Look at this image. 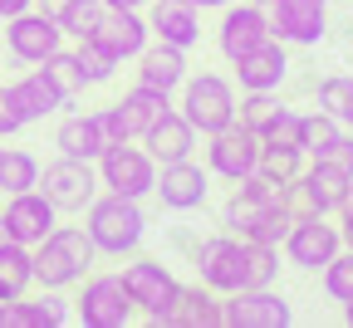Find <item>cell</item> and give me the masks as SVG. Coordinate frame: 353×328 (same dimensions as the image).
<instances>
[{"label":"cell","mask_w":353,"mask_h":328,"mask_svg":"<svg viewBox=\"0 0 353 328\" xmlns=\"http://www.w3.org/2000/svg\"><path fill=\"white\" fill-rule=\"evenodd\" d=\"M83 230H88V240H94V250L108 255V260L138 255V245H143V236H148L143 201L99 192L94 201H88V211H83Z\"/></svg>","instance_id":"1"},{"label":"cell","mask_w":353,"mask_h":328,"mask_svg":"<svg viewBox=\"0 0 353 328\" xmlns=\"http://www.w3.org/2000/svg\"><path fill=\"white\" fill-rule=\"evenodd\" d=\"M99 265V250L83 225H54L34 245V285L39 289H74L79 279Z\"/></svg>","instance_id":"2"},{"label":"cell","mask_w":353,"mask_h":328,"mask_svg":"<svg viewBox=\"0 0 353 328\" xmlns=\"http://www.w3.org/2000/svg\"><path fill=\"white\" fill-rule=\"evenodd\" d=\"M236 103L241 99H236V83L231 79H221V74H187L176 113H182L201 137H211V132L236 123Z\"/></svg>","instance_id":"3"},{"label":"cell","mask_w":353,"mask_h":328,"mask_svg":"<svg viewBox=\"0 0 353 328\" xmlns=\"http://www.w3.org/2000/svg\"><path fill=\"white\" fill-rule=\"evenodd\" d=\"M74 318L83 328H128L138 318V304L123 289V274H99L88 269L79 279V299H74Z\"/></svg>","instance_id":"4"},{"label":"cell","mask_w":353,"mask_h":328,"mask_svg":"<svg viewBox=\"0 0 353 328\" xmlns=\"http://www.w3.org/2000/svg\"><path fill=\"white\" fill-rule=\"evenodd\" d=\"M99 167V186L113 196H132V201H143L152 196V186H157V162L148 147H132V137L128 143H113L103 147V157L94 162Z\"/></svg>","instance_id":"5"},{"label":"cell","mask_w":353,"mask_h":328,"mask_svg":"<svg viewBox=\"0 0 353 328\" xmlns=\"http://www.w3.org/2000/svg\"><path fill=\"white\" fill-rule=\"evenodd\" d=\"M348 181H353V172H343L339 162H329V157H309L304 172H299L294 186H290V206H294V216H334V211L343 206Z\"/></svg>","instance_id":"6"},{"label":"cell","mask_w":353,"mask_h":328,"mask_svg":"<svg viewBox=\"0 0 353 328\" xmlns=\"http://www.w3.org/2000/svg\"><path fill=\"white\" fill-rule=\"evenodd\" d=\"M192 265H196V279L216 294H236L245 289V240L221 230V236H201L196 250H192Z\"/></svg>","instance_id":"7"},{"label":"cell","mask_w":353,"mask_h":328,"mask_svg":"<svg viewBox=\"0 0 353 328\" xmlns=\"http://www.w3.org/2000/svg\"><path fill=\"white\" fill-rule=\"evenodd\" d=\"M39 192L54 201L59 216H83L99 186V167L94 162H74V157H54L50 167H39Z\"/></svg>","instance_id":"8"},{"label":"cell","mask_w":353,"mask_h":328,"mask_svg":"<svg viewBox=\"0 0 353 328\" xmlns=\"http://www.w3.org/2000/svg\"><path fill=\"white\" fill-rule=\"evenodd\" d=\"M270 15V34L290 50H314L329 34V0H260Z\"/></svg>","instance_id":"9"},{"label":"cell","mask_w":353,"mask_h":328,"mask_svg":"<svg viewBox=\"0 0 353 328\" xmlns=\"http://www.w3.org/2000/svg\"><path fill=\"white\" fill-rule=\"evenodd\" d=\"M118 274H123V289L132 294V304H138V314L148 323H162L172 309V294H176V274L152 255H128V265Z\"/></svg>","instance_id":"10"},{"label":"cell","mask_w":353,"mask_h":328,"mask_svg":"<svg viewBox=\"0 0 353 328\" xmlns=\"http://www.w3.org/2000/svg\"><path fill=\"white\" fill-rule=\"evenodd\" d=\"M6 50L15 64H44L54 50H64V30L54 20V10H20L6 20Z\"/></svg>","instance_id":"11"},{"label":"cell","mask_w":353,"mask_h":328,"mask_svg":"<svg viewBox=\"0 0 353 328\" xmlns=\"http://www.w3.org/2000/svg\"><path fill=\"white\" fill-rule=\"evenodd\" d=\"M280 250H285V260L294 269L319 274L343 250V236H339V225L329 216H294V225H290V236L280 240Z\"/></svg>","instance_id":"12"},{"label":"cell","mask_w":353,"mask_h":328,"mask_svg":"<svg viewBox=\"0 0 353 328\" xmlns=\"http://www.w3.org/2000/svg\"><path fill=\"white\" fill-rule=\"evenodd\" d=\"M290 323H294V304L275 285L221 294V328H290Z\"/></svg>","instance_id":"13"},{"label":"cell","mask_w":353,"mask_h":328,"mask_svg":"<svg viewBox=\"0 0 353 328\" xmlns=\"http://www.w3.org/2000/svg\"><path fill=\"white\" fill-rule=\"evenodd\" d=\"M260 167V132L231 123V127H221L206 137V172L221 176V181H245L250 172Z\"/></svg>","instance_id":"14"},{"label":"cell","mask_w":353,"mask_h":328,"mask_svg":"<svg viewBox=\"0 0 353 328\" xmlns=\"http://www.w3.org/2000/svg\"><path fill=\"white\" fill-rule=\"evenodd\" d=\"M270 39V15H265V6H231L221 10V25H216V50L226 64L245 59L250 50H260V44Z\"/></svg>","instance_id":"15"},{"label":"cell","mask_w":353,"mask_h":328,"mask_svg":"<svg viewBox=\"0 0 353 328\" xmlns=\"http://www.w3.org/2000/svg\"><path fill=\"white\" fill-rule=\"evenodd\" d=\"M152 196H157L167 211H201L206 196H211V172L196 167L192 157H187V162H167V167H157Z\"/></svg>","instance_id":"16"},{"label":"cell","mask_w":353,"mask_h":328,"mask_svg":"<svg viewBox=\"0 0 353 328\" xmlns=\"http://www.w3.org/2000/svg\"><path fill=\"white\" fill-rule=\"evenodd\" d=\"M6 225H10V236L20 240V245H39L50 230L59 225V211H54V201L39 192V186H30V192H15V196H6Z\"/></svg>","instance_id":"17"},{"label":"cell","mask_w":353,"mask_h":328,"mask_svg":"<svg viewBox=\"0 0 353 328\" xmlns=\"http://www.w3.org/2000/svg\"><path fill=\"white\" fill-rule=\"evenodd\" d=\"M94 39L103 44L118 64H128V59H138L148 44H152V30H148V15L143 10H108L103 6V20H99Z\"/></svg>","instance_id":"18"},{"label":"cell","mask_w":353,"mask_h":328,"mask_svg":"<svg viewBox=\"0 0 353 328\" xmlns=\"http://www.w3.org/2000/svg\"><path fill=\"white\" fill-rule=\"evenodd\" d=\"M0 103H6L25 127H30V123H44L50 113H59V108H64L59 88L44 79V69H34V74H25V79H15V83H6V88H0Z\"/></svg>","instance_id":"19"},{"label":"cell","mask_w":353,"mask_h":328,"mask_svg":"<svg viewBox=\"0 0 353 328\" xmlns=\"http://www.w3.org/2000/svg\"><path fill=\"white\" fill-rule=\"evenodd\" d=\"M236 69V83H241V93H255V88H275L280 93V83L290 79V44H280L275 34L260 44V50H250L245 59H236L231 64Z\"/></svg>","instance_id":"20"},{"label":"cell","mask_w":353,"mask_h":328,"mask_svg":"<svg viewBox=\"0 0 353 328\" xmlns=\"http://www.w3.org/2000/svg\"><path fill=\"white\" fill-rule=\"evenodd\" d=\"M148 30L162 44L196 50V44H201V10L192 6V0H152V6H148Z\"/></svg>","instance_id":"21"},{"label":"cell","mask_w":353,"mask_h":328,"mask_svg":"<svg viewBox=\"0 0 353 328\" xmlns=\"http://www.w3.org/2000/svg\"><path fill=\"white\" fill-rule=\"evenodd\" d=\"M196 137H201V132L172 108V113H162V118L143 132V147L152 152L157 167H167V162H187V157H196Z\"/></svg>","instance_id":"22"},{"label":"cell","mask_w":353,"mask_h":328,"mask_svg":"<svg viewBox=\"0 0 353 328\" xmlns=\"http://www.w3.org/2000/svg\"><path fill=\"white\" fill-rule=\"evenodd\" d=\"M132 64H138V83L162 88V93H172V99H176V93H182V83H187V50H176V44L152 39Z\"/></svg>","instance_id":"23"},{"label":"cell","mask_w":353,"mask_h":328,"mask_svg":"<svg viewBox=\"0 0 353 328\" xmlns=\"http://www.w3.org/2000/svg\"><path fill=\"white\" fill-rule=\"evenodd\" d=\"M162 323L167 328H221V294L206 289L201 279H196V285H176L172 309H167Z\"/></svg>","instance_id":"24"},{"label":"cell","mask_w":353,"mask_h":328,"mask_svg":"<svg viewBox=\"0 0 353 328\" xmlns=\"http://www.w3.org/2000/svg\"><path fill=\"white\" fill-rule=\"evenodd\" d=\"M54 147L59 157H74V162H99L103 157V127H99V113H69L59 127H54Z\"/></svg>","instance_id":"25"},{"label":"cell","mask_w":353,"mask_h":328,"mask_svg":"<svg viewBox=\"0 0 353 328\" xmlns=\"http://www.w3.org/2000/svg\"><path fill=\"white\" fill-rule=\"evenodd\" d=\"M118 113H123V123H128V132L132 137H143L162 113H172L176 103H172V93H162V88H148V83H132L128 93H123V99L113 103Z\"/></svg>","instance_id":"26"},{"label":"cell","mask_w":353,"mask_h":328,"mask_svg":"<svg viewBox=\"0 0 353 328\" xmlns=\"http://www.w3.org/2000/svg\"><path fill=\"white\" fill-rule=\"evenodd\" d=\"M69 318H74V299H64V289H44L39 299L10 304V328H59Z\"/></svg>","instance_id":"27"},{"label":"cell","mask_w":353,"mask_h":328,"mask_svg":"<svg viewBox=\"0 0 353 328\" xmlns=\"http://www.w3.org/2000/svg\"><path fill=\"white\" fill-rule=\"evenodd\" d=\"M30 285H34V250L15 240V245L0 250V304L25 299Z\"/></svg>","instance_id":"28"},{"label":"cell","mask_w":353,"mask_h":328,"mask_svg":"<svg viewBox=\"0 0 353 328\" xmlns=\"http://www.w3.org/2000/svg\"><path fill=\"white\" fill-rule=\"evenodd\" d=\"M39 186V157L25 147H0V196H15Z\"/></svg>","instance_id":"29"},{"label":"cell","mask_w":353,"mask_h":328,"mask_svg":"<svg viewBox=\"0 0 353 328\" xmlns=\"http://www.w3.org/2000/svg\"><path fill=\"white\" fill-rule=\"evenodd\" d=\"M34 69H44V79H50L54 88H59V99H64V108L79 99V93L88 88V79H83V69H79V54L74 50H54L44 64H34Z\"/></svg>","instance_id":"30"},{"label":"cell","mask_w":353,"mask_h":328,"mask_svg":"<svg viewBox=\"0 0 353 328\" xmlns=\"http://www.w3.org/2000/svg\"><path fill=\"white\" fill-rule=\"evenodd\" d=\"M54 20L64 30V39H83L94 34L103 20V0H54Z\"/></svg>","instance_id":"31"},{"label":"cell","mask_w":353,"mask_h":328,"mask_svg":"<svg viewBox=\"0 0 353 328\" xmlns=\"http://www.w3.org/2000/svg\"><path fill=\"white\" fill-rule=\"evenodd\" d=\"M314 99L324 113H334L348 132H353V74H329L314 83Z\"/></svg>","instance_id":"32"},{"label":"cell","mask_w":353,"mask_h":328,"mask_svg":"<svg viewBox=\"0 0 353 328\" xmlns=\"http://www.w3.org/2000/svg\"><path fill=\"white\" fill-rule=\"evenodd\" d=\"M280 108H285V99H280L275 88H255V93H245V99L236 103V123L250 127V132H265V127L275 123Z\"/></svg>","instance_id":"33"},{"label":"cell","mask_w":353,"mask_h":328,"mask_svg":"<svg viewBox=\"0 0 353 328\" xmlns=\"http://www.w3.org/2000/svg\"><path fill=\"white\" fill-rule=\"evenodd\" d=\"M339 132H343V123L334 118V113H304V127H299V147H304V157H324L334 143H339Z\"/></svg>","instance_id":"34"},{"label":"cell","mask_w":353,"mask_h":328,"mask_svg":"<svg viewBox=\"0 0 353 328\" xmlns=\"http://www.w3.org/2000/svg\"><path fill=\"white\" fill-rule=\"evenodd\" d=\"M280 279V245L245 240V289H270Z\"/></svg>","instance_id":"35"},{"label":"cell","mask_w":353,"mask_h":328,"mask_svg":"<svg viewBox=\"0 0 353 328\" xmlns=\"http://www.w3.org/2000/svg\"><path fill=\"white\" fill-rule=\"evenodd\" d=\"M304 147H290V143H260V167L255 172H265V176H275V181H294L299 172H304Z\"/></svg>","instance_id":"36"},{"label":"cell","mask_w":353,"mask_h":328,"mask_svg":"<svg viewBox=\"0 0 353 328\" xmlns=\"http://www.w3.org/2000/svg\"><path fill=\"white\" fill-rule=\"evenodd\" d=\"M74 54H79V69H83V79H88V88L94 83H108L113 79V69H123L103 44L94 39V34H83V39H74Z\"/></svg>","instance_id":"37"},{"label":"cell","mask_w":353,"mask_h":328,"mask_svg":"<svg viewBox=\"0 0 353 328\" xmlns=\"http://www.w3.org/2000/svg\"><path fill=\"white\" fill-rule=\"evenodd\" d=\"M319 274H324V294H329L334 304H348V299H353V250H348V245H343Z\"/></svg>","instance_id":"38"},{"label":"cell","mask_w":353,"mask_h":328,"mask_svg":"<svg viewBox=\"0 0 353 328\" xmlns=\"http://www.w3.org/2000/svg\"><path fill=\"white\" fill-rule=\"evenodd\" d=\"M99 127H103V143H108V147H113V143H128V137H132L118 108H99Z\"/></svg>","instance_id":"39"},{"label":"cell","mask_w":353,"mask_h":328,"mask_svg":"<svg viewBox=\"0 0 353 328\" xmlns=\"http://www.w3.org/2000/svg\"><path fill=\"white\" fill-rule=\"evenodd\" d=\"M324 157H329V162H339L343 172H353V132H348V127L339 132V143H334V147H329Z\"/></svg>","instance_id":"40"},{"label":"cell","mask_w":353,"mask_h":328,"mask_svg":"<svg viewBox=\"0 0 353 328\" xmlns=\"http://www.w3.org/2000/svg\"><path fill=\"white\" fill-rule=\"evenodd\" d=\"M20 127H25V123H20V118H15V113H10L6 103H0V137H15Z\"/></svg>","instance_id":"41"},{"label":"cell","mask_w":353,"mask_h":328,"mask_svg":"<svg viewBox=\"0 0 353 328\" xmlns=\"http://www.w3.org/2000/svg\"><path fill=\"white\" fill-rule=\"evenodd\" d=\"M30 6H34V0H0V20H10V15H20Z\"/></svg>","instance_id":"42"},{"label":"cell","mask_w":353,"mask_h":328,"mask_svg":"<svg viewBox=\"0 0 353 328\" xmlns=\"http://www.w3.org/2000/svg\"><path fill=\"white\" fill-rule=\"evenodd\" d=\"M103 6H108V10H148L152 0H103Z\"/></svg>","instance_id":"43"},{"label":"cell","mask_w":353,"mask_h":328,"mask_svg":"<svg viewBox=\"0 0 353 328\" xmlns=\"http://www.w3.org/2000/svg\"><path fill=\"white\" fill-rule=\"evenodd\" d=\"M339 236H343V245L353 250V216H343V221H339Z\"/></svg>","instance_id":"44"},{"label":"cell","mask_w":353,"mask_h":328,"mask_svg":"<svg viewBox=\"0 0 353 328\" xmlns=\"http://www.w3.org/2000/svg\"><path fill=\"white\" fill-rule=\"evenodd\" d=\"M192 6H196V10H226L231 0H192Z\"/></svg>","instance_id":"45"},{"label":"cell","mask_w":353,"mask_h":328,"mask_svg":"<svg viewBox=\"0 0 353 328\" xmlns=\"http://www.w3.org/2000/svg\"><path fill=\"white\" fill-rule=\"evenodd\" d=\"M6 245H15V236H10V225H6V216H0V250Z\"/></svg>","instance_id":"46"},{"label":"cell","mask_w":353,"mask_h":328,"mask_svg":"<svg viewBox=\"0 0 353 328\" xmlns=\"http://www.w3.org/2000/svg\"><path fill=\"white\" fill-rule=\"evenodd\" d=\"M339 216H353V181H348V192H343V206H339Z\"/></svg>","instance_id":"47"},{"label":"cell","mask_w":353,"mask_h":328,"mask_svg":"<svg viewBox=\"0 0 353 328\" xmlns=\"http://www.w3.org/2000/svg\"><path fill=\"white\" fill-rule=\"evenodd\" d=\"M0 328H10V304H0Z\"/></svg>","instance_id":"48"},{"label":"cell","mask_w":353,"mask_h":328,"mask_svg":"<svg viewBox=\"0 0 353 328\" xmlns=\"http://www.w3.org/2000/svg\"><path fill=\"white\" fill-rule=\"evenodd\" d=\"M343 323H348V328H353V299H348V304H343Z\"/></svg>","instance_id":"49"},{"label":"cell","mask_w":353,"mask_h":328,"mask_svg":"<svg viewBox=\"0 0 353 328\" xmlns=\"http://www.w3.org/2000/svg\"><path fill=\"white\" fill-rule=\"evenodd\" d=\"M329 6H348V0H329Z\"/></svg>","instance_id":"50"},{"label":"cell","mask_w":353,"mask_h":328,"mask_svg":"<svg viewBox=\"0 0 353 328\" xmlns=\"http://www.w3.org/2000/svg\"><path fill=\"white\" fill-rule=\"evenodd\" d=\"M348 54H353V39H348Z\"/></svg>","instance_id":"51"}]
</instances>
